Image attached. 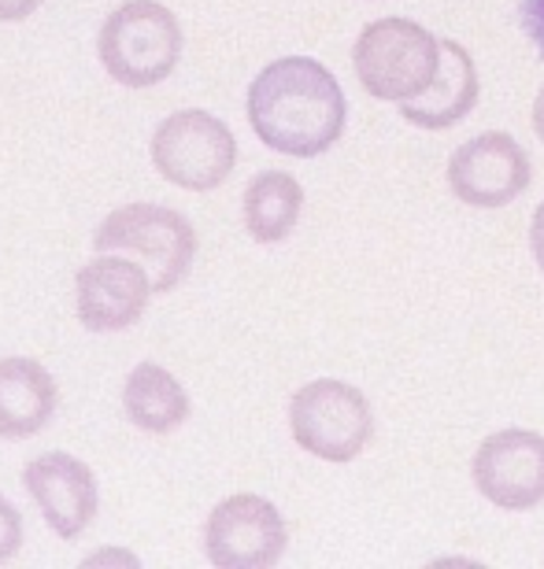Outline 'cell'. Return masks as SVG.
<instances>
[{
	"instance_id": "1",
	"label": "cell",
	"mask_w": 544,
	"mask_h": 569,
	"mask_svg": "<svg viewBox=\"0 0 544 569\" xmlns=\"http://www.w3.org/2000/svg\"><path fill=\"white\" fill-rule=\"evenodd\" d=\"M348 104L337 78L311 56H281L248 86V122L267 148L315 159L345 133Z\"/></svg>"
},
{
	"instance_id": "2",
	"label": "cell",
	"mask_w": 544,
	"mask_h": 569,
	"mask_svg": "<svg viewBox=\"0 0 544 569\" xmlns=\"http://www.w3.org/2000/svg\"><path fill=\"white\" fill-rule=\"evenodd\" d=\"M353 67L359 86L374 100H407L423 97L441 71V38L412 19L389 16L363 27L353 49Z\"/></svg>"
},
{
	"instance_id": "3",
	"label": "cell",
	"mask_w": 544,
	"mask_h": 569,
	"mask_svg": "<svg viewBox=\"0 0 544 569\" xmlns=\"http://www.w3.org/2000/svg\"><path fill=\"white\" fill-rule=\"evenodd\" d=\"M100 63L119 86L149 89L171 78L181 56V27L156 0H127L100 27Z\"/></svg>"
},
{
	"instance_id": "4",
	"label": "cell",
	"mask_w": 544,
	"mask_h": 569,
	"mask_svg": "<svg viewBox=\"0 0 544 569\" xmlns=\"http://www.w3.org/2000/svg\"><path fill=\"white\" fill-rule=\"evenodd\" d=\"M97 252L138 256L152 270V289L171 292L189 274L197 256V233L186 214L164 203H127L111 211L93 233Z\"/></svg>"
},
{
	"instance_id": "5",
	"label": "cell",
	"mask_w": 544,
	"mask_h": 569,
	"mask_svg": "<svg viewBox=\"0 0 544 569\" xmlns=\"http://www.w3.org/2000/svg\"><path fill=\"white\" fill-rule=\"evenodd\" d=\"M289 429L293 440L315 459L353 462L374 437V415L356 385L319 378L293 392Z\"/></svg>"
},
{
	"instance_id": "6",
	"label": "cell",
	"mask_w": 544,
	"mask_h": 569,
	"mask_svg": "<svg viewBox=\"0 0 544 569\" xmlns=\"http://www.w3.org/2000/svg\"><path fill=\"white\" fill-rule=\"evenodd\" d=\"M152 163L178 189L211 192L237 167V141L211 111L186 108L167 116L152 133Z\"/></svg>"
},
{
	"instance_id": "7",
	"label": "cell",
	"mask_w": 544,
	"mask_h": 569,
	"mask_svg": "<svg viewBox=\"0 0 544 569\" xmlns=\"http://www.w3.org/2000/svg\"><path fill=\"white\" fill-rule=\"evenodd\" d=\"M289 529L264 496L241 492L222 499L204 526V555L219 569H270L281 562Z\"/></svg>"
},
{
	"instance_id": "8",
	"label": "cell",
	"mask_w": 544,
	"mask_h": 569,
	"mask_svg": "<svg viewBox=\"0 0 544 569\" xmlns=\"http://www.w3.org/2000/svg\"><path fill=\"white\" fill-rule=\"evenodd\" d=\"M534 163L512 133L489 130L463 141L448 159L452 197L467 208H507L530 189Z\"/></svg>"
},
{
	"instance_id": "9",
	"label": "cell",
	"mask_w": 544,
	"mask_h": 569,
	"mask_svg": "<svg viewBox=\"0 0 544 569\" xmlns=\"http://www.w3.org/2000/svg\"><path fill=\"white\" fill-rule=\"evenodd\" d=\"M474 488L501 510H534L544 503V437L534 429H501L471 462Z\"/></svg>"
},
{
	"instance_id": "10",
	"label": "cell",
	"mask_w": 544,
	"mask_h": 569,
	"mask_svg": "<svg viewBox=\"0 0 544 569\" xmlns=\"http://www.w3.org/2000/svg\"><path fill=\"white\" fill-rule=\"evenodd\" d=\"M152 278L141 263H130L119 252H100L78 270L75 278V311L89 333H122L149 307Z\"/></svg>"
},
{
	"instance_id": "11",
	"label": "cell",
	"mask_w": 544,
	"mask_h": 569,
	"mask_svg": "<svg viewBox=\"0 0 544 569\" xmlns=\"http://www.w3.org/2000/svg\"><path fill=\"white\" fill-rule=\"evenodd\" d=\"M22 485H27L30 499L38 503L41 518L60 540H75L89 529L97 518L100 492L93 470L67 451L38 455L27 470H22Z\"/></svg>"
},
{
	"instance_id": "12",
	"label": "cell",
	"mask_w": 544,
	"mask_h": 569,
	"mask_svg": "<svg viewBox=\"0 0 544 569\" xmlns=\"http://www.w3.org/2000/svg\"><path fill=\"white\" fill-rule=\"evenodd\" d=\"M478 67L459 41L441 38V71L423 97L400 104V116L418 130H448L463 122L478 104Z\"/></svg>"
},
{
	"instance_id": "13",
	"label": "cell",
	"mask_w": 544,
	"mask_h": 569,
	"mask_svg": "<svg viewBox=\"0 0 544 569\" xmlns=\"http://www.w3.org/2000/svg\"><path fill=\"white\" fill-rule=\"evenodd\" d=\"M60 392L38 359H0V440H27L52 422Z\"/></svg>"
},
{
	"instance_id": "14",
	"label": "cell",
	"mask_w": 544,
	"mask_h": 569,
	"mask_svg": "<svg viewBox=\"0 0 544 569\" xmlns=\"http://www.w3.org/2000/svg\"><path fill=\"white\" fill-rule=\"evenodd\" d=\"M122 411L141 432L164 437V432L186 426L189 396L175 373L164 370L160 362H141V367L130 370L127 385H122Z\"/></svg>"
},
{
	"instance_id": "15",
	"label": "cell",
	"mask_w": 544,
	"mask_h": 569,
	"mask_svg": "<svg viewBox=\"0 0 544 569\" xmlns=\"http://www.w3.org/2000/svg\"><path fill=\"white\" fill-rule=\"evenodd\" d=\"M304 211L300 181L286 170H264L245 189V230L259 244H278L297 230Z\"/></svg>"
},
{
	"instance_id": "16",
	"label": "cell",
	"mask_w": 544,
	"mask_h": 569,
	"mask_svg": "<svg viewBox=\"0 0 544 569\" xmlns=\"http://www.w3.org/2000/svg\"><path fill=\"white\" fill-rule=\"evenodd\" d=\"M22 548V518L19 510L0 496V566L11 562Z\"/></svg>"
},
{
	"instance_id": "17",
	"label": "cell",
	"mask_w": 544,
	"mask_h": 569,
	"mask_svg": "<svg viewBox=\"0 0 544 569\" xmlns=\"http://www.w3.org/2000/svg\"><path fill=\"white\" fill-rule=\"evenodd\" d=\"M518 22H523L526 38L534 41V49L544 60V0H523V4H518Z\"/></svg>"
},
{
	"instance_id": "18",
	"label": "cell",
	"mask_w": 544,
	"mask_h": 569,
	"mask_svg": "<svg viewBox=\"0 0 544 569\" xmlns=\"http://www.w3.org/2000/svg\"><path fill=\"white\" fill-rule=\"evenodd\" d=\"M44 4V0H0V22H19L33 16Z\"/></svg>"
},
{
	"instance_id": "19",
	"label": "cell",
	"mask_w": 544,
	"mask_h": 569,
	"mask_svg": "<svg viewBox=\"0 0 544 569\" xmlns=\"http://www.w3.org/2000/svg\"><path fill=\"white\" fill-rule=\"evenodd\" d=\"M530 248H534V259L544 274V203L534 211V222H530Z\"/></svg>"
},
{
	"instance_id": "20",
	"label": "cell",
	"mask_w": 544,
	"mask_h": 569,
	"mask_svg": "<svg viewBox=\"0 0 544 569\" xmlns=\"http://www.w3.org/2000/svg\"><path fill=\"white\" fill-rule=\"evenodd\" d=\"M108 562H122V566H138L130 551H97L93 559H86V566H108Z\"/></svg>"
},
{
	"instance_id": "21",
	"label": "cell",
	"mask_w": 544,
	"mask_h": 569,
	"mask_svg": "<svg viewBox=\"0 0 544 569\" xmlns=\"http://www.w3.org/2000/svg\"><path fill=\"white\" fill-rule=\"evenodd\" d=\"M534 133L541 138V144H544V86H541V93L534 100Z\"/></svg>"
}]
</instances>
